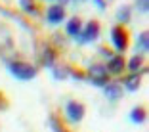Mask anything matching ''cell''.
I'll return each instance as SVG.
<instances>
[{
    "mask_svg": "<svg viewBox=\"0 0 149 132\" xmlns=\"http://www.w3.org/2000/svg\"><path fill=\"white\" fill-rule=\"evenodd\" d=\"M10 73L21 80H31L36 77V67H33L31 63H25V61H13L10 63Z\"/></svg>",
    "mask_w": 149,
    "mask_h": 132,
    "instance_id": "6da1fadb",
    "label": "cell"
},
{
    "mask_svg": "<svg viewBox=\"0 0 149 132\" xmlns=\"http://www.w3.org/2000/svg\"><path fill=\"white\" fill-rule=\"evenodd\" d=\"M111 40H113L115 48L118 52H126L128 44H130V36H128V31L124 29L123 25H115L111 29Z\"/></svg>",
    "mask_w": 149,
    "mask_h": 132,
    "instance_id": "7a4b0ae2",
    "label": "cell"
},
{
    "mask_svg": "<svg viewBox=\"0 0 149 132\" xmlns=\"http://www.w3.org/2000/svg\"><path fill=\"white\" fill-rule=\"evenodd\" d=\"M100 31H101V27L97 21H88L86 27H84L82 31H80L79 35V42L86 44V42H92V40H96L97 36H100Z\"/></svg>",
    "mask_w": 149,
    "mask_h": 132,
    "instance_id": "3957f363",
    "label": "cell"
},
{
    "mask_svg": "<svg viewBox=\"0 0 149 132\" xmlns=\"http://www.w3.org/2000/svg\"><path fill=\"white\" fill-rule=\"evenodd\" d=\"M90 75H92V80L94 84H97V86H103V84L107 82V77H109V73H107V67L105 65H100V63H94V65H90Z\"/></svg>",
    "mask_w": 149,
    "mask_h": 132,
    "instance_id": "277c9868",
    "label": "cell"
},
{
    "mask_svg": "<svg viewBox=\"0 0 149 132\" xmlns=\"http://www.w3.org/2000/svg\"><path fill=\"white\" fill-rule=\"evenodd\" d=\"M65 113H67V117H69V121L79 123V121H82V117H84V105L79 103V101H69L67 107H65Z\"/></svg>",
    "mask_w": 149,
    "mask_h": 132,
    "instance_id": "5b68a950",
    "label": "cell"
},
{
    "mask_svg": "<svg viewBox=\"0 0 149 132\" xmlns=\"http://www.w3.org/2000/svg\"><path fill=\"white\" fill-rule=\"evenodd\" d=\"M46 17H48L50 23H59L65 19V8H63L61 4H54L48 8V12H46Z\"/></svg>",
    "mask_w": 149,
    "mask_h": 132,
    "instance_id": "8992f818",
    "label": "cell"
},
{
    "mask_svg": "<svg viewBox=\"0 0 149 132\" xmlns=\"http://www.w3.org/2000/svg\"><path fill=\"white\" fill-rule=\"evenodd\" d=\"M124 57L123 56H113L109 59V65H107V73H113V75H120L124 71Z\"/></svg>",
    "mask_w": 149,
    "mask_h": 132,
    "instance_id": "52a82bcc",
    "label": "cell"
},
{
    "mask_svg": "<svg viewBox=\"0 0 149 132\" xmlns=\"http://www.w3.org/2000/svg\"><path fill=\"white\" fill-rule=\"evenodd\" d=\"M105 96L109 98V100H113V101H117L118 98L123 96V86L118 82H109L105 86Z\"/></svg>",
    "mask_w": 149,
    "mask_h": 132,
    "instance_id": "ba28073f",
    "label": "cell"
},
{
    "mask_svg": "<svg viewBox=\"0 0 149 132\" xmlns=\"http://www.w3.org/2000/svg\"><path fill=\"white\" fill-rule=\"evenodd\" d=\"M67 33H69L71 36H74V38H79V35H80V31H82V23H80V19L79 17H73V19H69L67 21Z\"/></svg>",
    "mask_w": 149,
    "mask_h": 132,
    "instance_id": "9c48e42d",
    "label": "cell"
},
{
    "mask_svg": "<svg viewBox=\"0 0 149 132\" xmlns=\"http://www.w3.org/2000/svg\"><path fill=\"white\" fill-rule=\"evenodd\" d=\"M141 84V77L138 75V73H134V75H130L126 80H124V86L128 88V90H138Z\"/></svg>",
    "mask_w": 149,
    "mask_h": 132,
    "instance_id": "30bf717a",
    "label": "cell"
},
{
    "mask_svg": "<svg viewBox=\"0 0 149 132\" xmlns=\"http://www.w3.org/2000/svg\"><path fill=\"white\" fill-rule=\"evenodd\" d=\"M130 119L134 121V123H143L145 121V107H134Z\"/></svg>",
    "mask_w": 149,
    "mask_h": 132,
    "instance_id": "8fae6325",
    "label": "cell"
},
{
    "mask_svg": "<svg viewBox=\"0 0 149 132\" xmlns=\"http://www.w3.org/2000/svg\"><path fill=\"white\" fill-rule=\"evenodd\" d=\"M19 6H21V10L27 12V13H36V12H38L35 0H19Z\"/></svg>",
    "mask_w": 149,
    "mask_h": 132,
    "instance_id": "7c38bea8",
    "label": "cell"
},
{
    "mask_svg": "<svg viewBox=\"0 0 149 132\" xmlns=\"http://www.w3.org/2000/svg\"><path fill=\"white\" fill-rule=\"evenodd\" d=\"M141 65H143V57H141V56H134L130 61H128V69H130L132 73L140 71V67H141Z\"/></svg>",
    "mask_w": 149,
    "mask_h": 132,
    "instance_id": "4fadbf2b",
    "label": "cell"
},
{
    "mask_svg": "<svg viewBox=\"0 0 149 132\" xmlns=\"http://www.w3.org/2000/svg\"><path fill=\"white\" fill-rule=\"evenodd\" d=\"M117 17H118V21L128 23L130 21V8H128V6H120L118 12H117Z\"/></svg>",
    "mask_w": 149,
    "mask_h": 132,
    "instance_id": "5bb4252c",
    "label": "cell"
},
{
    "mask_svg": "<svg viewBox=\"0 0 149 132\" xmlns=\"http://www.w3.org/2000/svg\"><path fill=\"white\" fill-rule=\"evenodd\" d=\"M138 46L141 48V52H147L149 50V35L147 33H141L140 38H138Z\"/></svg>",
    "mask_w": 149,
    "mask_h": 132,
    "instance_id": "9a60e30c",
    "label": "cell"
},
{
    "mask_svg": "<svg viewBox=\"0 0 149 132\" xmlns=\"http://www.w3.org/2000/svg\"><path fill=\"white\" fill-rule=\"evenodd\" d=\"M54 57H56V54H54L52 48H48L46 52H44V61L48 63V65H52V63H54Z\"/></svg>",
    "mask_w": 149,
    "mask_h": 132,
    "instance_id": "2e32d148",
    "label": "cell"
},
{
    "mask_svg": "<svg viewBox=\"0 0 149 132\" xmlns=\"http://www.w3.org/2000/svg\"><path fill=\"white\" fill-rule=\"evenodd\" d=\"M149 0H138V10H141V12H147V8H149Z\"/></svg>",
    "mask_w": 149,
    "mask_h": 132,
    "instance_id": "e0dca14e",
    "label": "cell"
},
{
    "mask_svg": "<svg viewBox=\"0 0 149 132\" xmlns=\"http://www.w3.org/2000/svg\"><path fill=\"white\" fill-rule=\"evenodd\" d=\"M94 2L97 4V8H101V10L105 8V0H94Z\"/></svg>",
    "mask_w": 149,
    "mask_h": 132,
    "instance_id": "ac0fdd59",
    "label": "cell"
},
{
    "mask_svg": "<svg viewBox=\"0 0 149 132\" xmlns=\"http://www.w3.org/2000/svg\"><path fill=\"white\" fill-rule=\"evenodd\" d=\"M100 52H101V54H103V56H111V52H109V50H107V48H101V50H100Z\"/></svg>",
    "mask_w": 149,
    "mask_h": 132,
    "instance_id": "d6986e66",
    "label": "cell"
},
{
    "mask_svg": "<svg viewBox=\"0 0 149 132\" xmlns=\"http://www.w3.org/2000/svg\"><path fill=\"white\" fill-rule=\"evenodd\" d=\"M0 98H4V96H2V94H0Z\"/></svg>",
    "mask_w": 149,
    "mask_h": 132,
    "instance_id": "ffe728a7",
    "label": "cell"
},
{
    "mask_svg": "<svg viewBox=\"0 0 149 132\" xmlns=\"http://www.w3.org/2000/svg\"><path fill=\"white\" fill-rule=\"evenodd\" d=\"M80 2H82V0H80Z\"/></svg>",
    "mask_w": 149,
    "mask_h": 132,
    "instance_id": "44dd1931",
    "label": "cell"
}]
</instances>
